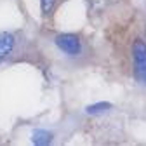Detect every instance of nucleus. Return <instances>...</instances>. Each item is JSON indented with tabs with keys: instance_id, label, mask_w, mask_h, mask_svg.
I'll use <instances>...</instances> for the list:
<instances>
[{
	"instance_id": "nucleus-6",
	"label": "nucleus",
	"mask_w": 146,
	"mask_h": 146,
	"mask_svg": "<svg viewBox=\"0 0 146 146\" xmlns=\"http://www.w3.org/2000/svg\"><path fill=\"white\" fill-rule=\"evenodd\" d=\"M56 2H58V0H40V9H42V14L45 17L52 14L54 7H56Z\"/></svg>"
},
{
	"instance_id": "nucleus-1",
	"label": "nucleus",
	"mask_w": 146,
	"mask_h": 146,
	"mask_svg": "<svg viewBox=\"0 0 146 146\" xmlns=\"http://www.w3.org/2000/svg\"><path fill=\"white\" fill-rule=\"evenodd\" d=\"M131 58H132V75L136 82L146 87V40L136 38L132 42Z\"/></svg>"
},
{
	"instance_id": "nucleus-2",
	"label": "nucleus",
	"mask_w": 146,
	"mask_h": 146,
	"mask_svg": "<svg viewBox=\"0 0 146 146\" xmlns=\"http://www.w3.org/2000/svg\"><path fill=\"white\" fill-rule=\"evenodd\" d=\"M54 44L63 54L70 58H77L82 54V40L75 33H58L54 36Z\"/></svg>"
},
{
	"instance_id": "nucleus-4",
	"label": "nucleus",
	"mask_w": 146,
	"mask_h": 146,
	"mask_svg": "<svg viewBox=\"0 0 146 146\" xmlns=\"http://www.w3.org/2000/svg\"><path fill=\"white\" fill-rule=\"evenodd\" d=\"M31 143L36 146H47L52 143V132L44 131V129H35L31 132Z\"/></svg>"
},
{
	"instance_id": "nucleus-5",
	"label": "nucleus",
	"mask_w": 146,
	"mask_h": 146,
	"mask_svg": "<svg viewBox=\"0 0 146 146\" xmlns=\"http://www.w3.org/2000/svg\"><path fill=\"white\" fill-rule=\"evenodd\" d=\"M111 108H113V104H111V103H108V101H99V103H92V104H89V106L85 108V113H87V115L96 117V115H103V113L110 111Z\"/></svg>"
},
{
	"instance_id": "nucleus-3",
	"label": "nucleus",
	"mask_w": 146,
	"mask_h": 146,
	"mask_svg": "<svg viewBox=\"0 0 146 146\" xmlns=\"http://www.w3.org/2000/svg\"><path fill=\"white\" fill-rule=\"evenodd\" d=\"M14 47H16V35L9 33V31L0 33V63L5 61L11 56Z\"/></svg>"
}]
</instances>
